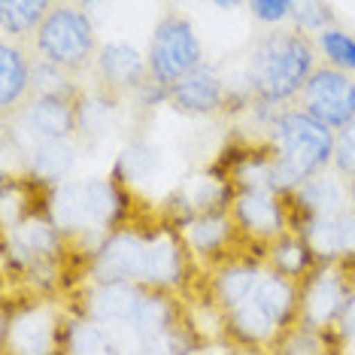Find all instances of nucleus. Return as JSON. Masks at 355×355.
Returning <instances> with one entry per match:
<instances>
[{
	"instance_id": "1",
	"label": "nucleus",
	"mask_w": 355,
	"mask_h": 355,
	"mask_svg": "<svg viewBox=\"0 0 355 355\" xmlns=\"http://www.w3.org/2000/svg\"><path fill=\"white\" fill-rule=\"evenodd\" d=\"M334 131L306 116L304 110L286 112L273 125L277 161L270 164V189H295L316 176L334 158Z\"/></svg>"
},
{
	"instance_id": "2",
	"label": "nucleus",
	"mask_w": 355,
	"mask_h": 355,
	"mask_svg": "<svg viewBox=\"0 0 355 355\" xmlns=\"http://www.w3.org/2000/svg\"><path fill=\"white\" fill-rule=\"evenodd\" d=\"M313 76V46L297 31H277L264 37L252 58L255 92L264 101H288L304 92Z\"/></svg>"
},
{
	"instance_id": "3",
	"label": "nucleus",
	"mask_w": 355,
	"mask_h": 355,
	"mask_svg": "<svg viewBox=\"0 0 355 355\" xmlns=\"http://www.w3.org/2000/svg\"><path fill=\"white\" fill-rule=\"evenodd\" d=\"M37 49L52 67L76 70L94 52V28L76 6H52L37 31Z\"/></svg>"
},
{
	"instance_id": "4",
	"label": "nucleus",
	"mask_w": 355,
	"mask_h": 355,
	"mask_svg": "<svg viewBox=\"0 0 355 355\" xmlns=\"http://www.w3.org/2000/svg\"><path fill=\"white\" fill-rule=\"evenodd\" d=\"M200 67V40L185 19H164L149 46V73L158 85H176Z\"/></svg>"
},
{
	"instance_id": "5",
	"label": "nucleus",
	"mask_w": 355,
	"mask_h": 355,
	"mask_svg": "<svg viewBox=\"0 0 355 355\" xmlns=\"http://www.w3.org/2000/svg\"><path fill=\"white\" fill-rule=\"evenodd\" d=\"M301 107L325 128H346L355 119V79L337 67L313 70L301 92Z\"/></svg>"
},
{
	"instance_id": "6",
	"label": "nucleus",
	"mask_w": 355,
	"mask_h": 355,
	"mask_svg": "<svg viewBox=\"0 0 355 355\" xmlns=\"http://www.w3.org/2000/svg\"><path fill=\"white\" fill-rule=\"evenodd\" d=\"M149 240H140L131 231L112 234L103 243L98 258V277L103 282H131L143 279V264H146Z\"/></svg>"
},
{
	"instance_id": "7",
	"label": "nucleus",
	"mask_w": 355,
	"mask_h": 355,
	"mask_svg": "<svg viewBox=\"0 0 355 355\" xmlns=\"http://www.w3.org/2000/svg\"><path fill=\"white\" fill-rule=\"evenodd\" d=\"M28 128L31 134L40 137V140H64L76 125V112L70 107L67 98H61L58 92L49 94H37L34 103L28 107Z\"/></svg>"
},
{
	"instance_id": "8",
	"label": "nucleus",
	"mask_w": 355,
	"mask_h": 355,
	"mask_svg": "<svg viewBox=\"0 0 355 355\" xmlns=\"http://www.w3.org/2000/svg\"><path fill=\"white\" fill-rule=\"evenodd\" d=\"M306 246L313 252L334 258V255H355V209H340L334 216L313 219Z\"/></svg>"
},
{
	"instance_id": "9",
	"label": "nucleus",
	"mask_w": 355,
	"mask_h": 355,
	"mask_svg": "<svg viewBox=\"0 0 355 355\" xmlns=\"http://www.w3.org/2000/svg\"><path fill=\"white\" fill-rule=\"evenodd\" d=\"M346 304H349L346 301V288L334 270H322L313 277L310 288H306V301H304L306 319H310L313 325H322V322L343 316Z\"/></svg>"
},
{
	"instance_id": "10",
	"label": "nucleus",
	"mask_w": 355,
	"mask_h": 355,
	"mask_svg": "<svg viewBox=\"0 0 355 355\" xmlns=\"http://www.w3.org/2000/svg\"><path fill=\"white\" fill-rule=\"evenodd\" d=\"M140 301H143V295L128 286V282H103L101 288H94L92 301H88V310H92L94 322L122 325V322L134 319Z\"/></svg>"
},
{
	"instance_id": "11",
	"label": "nucleus",
	"mask_w": 355,
	"mask_h": 355,
	"mask_svg": "<svg viewBox=\"0 0 355 355\" xmlns=\"http://www.w3.org/2000/svg\"><path fill=\"white\" fill-rule=\"evenodd\" d=\"M171 101L185 112H213L222 103V85L207 67H198L171 85Z\"/></svg>"
},
{
	"instance_id": "12",
	"label": "nucleus",
	"mask_w": 355,
	"mask_h": 355,
	"mask_svg": "<svg viewBox=\"0 0 355 355\" xmlns=\"http://www.w3.org/2000/svg\"><path fill=\"white\" fill-rule=\"evenodd\" d=\"M98 70H101V79L107 83L110 88H134L140 85L143 79V55L128 43H110L103 46L101 55H98Z\"/></svg>"
},
{
	"instance_id": "13",
	"label": "nucleus",
	"mask_w": 355,
	"mask_h": 355,
	"mask_svg": "<svg viewBox=\"0 0 355 355\" xmlns=\"http://www.w3.org/2000/svg\"><path fill=\"white\" fill-rule=\"evenodd\" d=\"M10 343L19 355H49L52 349V319L46 310L19 313L10 325Z\"/></svg>"
},
{
	"instance_id": "14",
	"label": "nucleus",
	"mask_w": 355,
	"mask_h": 355,
	"mask_svg": "<svg viewBox=\"0 0 355 355\" xmlns=\"http://www.w3.org/2000/svg\"><path fill=\"white\" fill-rule=\"evenodd\" d=\"M31 83H34V70H31L28 55L12 43L0 46V103L3 110H10L15 101H21L28 94Z\"/></svg>"
},
{
	"instance_id": "15",
	"label": "nucleus",
	"mask_w": 355,
	"mask_h": 355,
	"mask_svg": "<svg viewBox=\"0 0 355 355\" xmlns=\"http://www.w3.org/2000/svg\"><path fill=\"white\" fill-rule=\"evenodd\" d=\"M234 213H237L240 225H246V228L255 234H277L282 228L279 207L273 204V198L268 191L246 189L243 195L237 198V204H234Z\"/></svg>"
},
{
	"instance_id": "16",
	"label": "nucleus",
	"mask_w": 355,
	"mask_h": 355,
	"mask_svg": "<svg viewBox=\"0 0 355 355\" xmlns=\"http://www.w3.org/2000/svg\"><path fill=\"white\" fill-rule=\"evenodd\" d=\"M249 301H252L268 319L282 325V322L288 319V313H292L295 295H292V286H288L279 273H258V282H255L252 295H249Z\"/></svg>"
},
{
	"instance_id": "17",
	"label": "nucleus",
	"mask_w": 355,
	"mask_h": 355,
	"mask_svg": "<svg viewBox=\"0 0 355 355\" xmlns=\"http://www.w3.org/2000/svg\"><path fill=\"white\" fill-rule=\"evenodd\" d=\"M52 216L64 231H79V228H92V207H88V189L85 182H70L64 189L55 191V204Z\"/></svg>"
},
{
	"instance_id": "18",
	"label": "nucleus",
	"mask_w": 355,
	"mask_h": 355,
	"mask_svg": "<svg viewBox=\"0 0 355 355\" xmlns=\"http://www.w3.org/2000/svg\"><path fill=\"white\" fill-rule=\"evenodd\" d=\"M52 6L46 0H3L0 3V28L3 34H28V31H40Z\"/></svg>"
},
{
	"instance_id": "19",
	"label": "nucleus",
	"mask_w": 355,
	"mask_h": 355,
	"mask_svg": "<svg viewBox=\"0 0 355 355\" xmlns=\"http://www.w3.org/2000/svg\"><path fill=\"white\" fill-rule=\"evenodd\" d=\"M180 277V252H176L173 240L158 237L149 240L146 246V264H143V282H176Z\"/></svg>"
},
{
	"instance_id": "20",
	"label": "nucleus",
	"mask_w": 355,
	"mask_h": 355,
	"mask_svg": "<svg viewBox=\"0 0 355 355\" xmlns=\"http://www.w3.org/2000/svg\"><path fill=\"white\" fill-rule=\"evenodd\" d=\"M70 167H73V149H70V143H64V140L40 143L34 149V155H31V171L46 182L61 180Z\"/></svg>"
},
{
	"instance_id": "21",
	"label": "nucleus",
	"mask_w": 355,
	"mask_h": 355,
	"mask_svg": "<svg viewBox=\"0 0 355 355\" xmlns=\"http://www.w3.org/2000/svg\"><path fill=\"white\" fill-rule=\"evenodd\" d=\"M340 185H337L331 176H313L301 185V204L313 213V219H322V216H334L340 213Z\"/></svg>"
},
{
	"instance_id": "22",
	"label": "nucleus",
	"mask_w": 355,
	"mask_h": 355,
	"mask_svg": "<svg viewBox=\"0 0 355 355\" xmlns=\"http://www.w3.org/2000/svg\"><path fill=\"white\" fill-rule=\"evenodd\" d=\"M258 273L261 270H255V268H231V270H225L222 273V279H219V295H222V301L231 306H240L243 301H249V295H252V288H255V282H258Z\"/></svg>"
},
{
	"instance_id": "23",
	"label": "nucleus",
	"mask_w": 355,
	"mask_h": 355,
	"mask_svg": "<svg viewBox=\"0 0 355 355\" xmlns=\"http://www.w3.org/2000/svg\"><path fill=\"white\" fill-rule=\"evenodd\" d=\"M319 46L325 52V58L331 61V67L337 70H355V37L343 34V31H322Z\"/></svg>"
},
{
	"instance_id": "24",
	"label": "nucleus",
	"mask_w": 355,
	"mask_h": 355,
	"mask_svg": "<svg viewBox=\"0 0 355 355\" xmlns=\"http://www.w3.org/2000/svg\"><path fill=\"white\" fill-rule=\"evenodd\" d=\"M225 237H228V222H225L222 216H216V213L200 216V219H195L191 222V228H189V240L198 249H204V252L219 249L225 243Z\"/></svg>"
},
{
	"instance_id": "25",
	"label": "nucleus",
	"mask_w": 355,
	"mask_h": 355,
	"mask_svg": "<svg viewBox=\"0 0 355 355\" xmlns=\"http://www.w3.org/2000/svg\"><path fill=\"white\" fill-rule=\"evenodd\" d=\"M12 243L19 249V258L46 255L55 249V234H52V228H46L43 222H34V225L19 228V240H12Z\"/></svg>"
},
{
	"instance_id": "26",
	"label": "nucleus",
	"mask_w": 355,
	"mask_h": 355,
	"mask_svg": "<svg viewBox=\"0 0 355 355\" xmlns=\"http://www.w3.org/2000/svg\"><path fill=\"white\" fill-rule=\"evenodd\" d=\"M85 189H88V207H92L94 225L110 222L112 216H116V209H119V198H116V191H112V185H107V182H85Z\"/></svg>"
},
{
	"instance_id": "27",
	"label": "nucleus",
	"mask_w": 355,
	"mask_h": 355,
	"mask_svg": "<svg viewBox=\"0 0 355 355\" xmlns=\"http://www.w3.org/2000/svg\"><path fill=\"white\" fill-rule=\"evenodd\" d=\"M273 264H277L279 273H288V277H297V273L306 270L310 264V255H306V246H301L297 240H282L273 252Z\"/></svg>"
},
{
	"instance_id": "28",
	"label": "nucleus",
	"mask_w": 355,
	"mask_h": 355,
	"mask_svg": "<svg viewBox=\"0 0 355 355\" xmlns=\"http://www.w3.org/2000/svg\"><path fill=\"white\" fill-rule=\"evenodd\" d=\"M103 349H107V337L101 334L98 325L83 322L70 331V352L73 355H107Z\"/></svg>"
},
{
	"instance_id": "29",
	"label": "nucleus",
	"mask_w": 355,
	"mask_h": 355,
	"mask_svg": "<svg viewBox=\"0 0 355 355\" xmlns=\"http://www.w3.org/2000/svg\"><path fill=\"white\" fill-rule=\"evenodd\" d=\"M331 161H334V167L343 176L355 180V119L346 128H340V134L334 140V158Z\"/></svg>"
},
{
	"instance_id": "30",
	"label": "nucleus",
	"mask_w": 355,
	"mask_h": 355,
	"mask_svg": "<svg viewBox=\"0 0 355 355\" xmlns=\"http://www.w3.org/2000/svg\"><path fill=\"white\" fill-rule=\"evenodd\" d=\"M292 15L301 28H325L328 31V21H331V6L328 3H319V0H306V3H295L292 6Z\"/></svg>"
},
{
	"instance_id": "31",
	"label": "nucleus",
	"mask_w": 355,
	"mask_h": 355,
	"mask_svg": "<svg viewBox=\"0 0 355 355\" xmlns=\"http://www.w3.org/2000/svg\"><path fill=\"white\" fill-rule=\"evenodd\" d=\"M292 6L288 0H255V3H249V10L255 12L258 21H268V25H277V21L288 19L292 15Z\"/></svg>"
},
{
	"instance_id": "32",
	"label": "nucleus",
	"mask_w": 355,
	"mask_h": 355,
	"mask_svg": "<svg viewBox=\"0 0 355 355\" xmlns=\"http://www.w3.org/2000/svg\"><path fill=\"white\" fill-rule=\"evenodd\" d=\"M340 328L346 337H355V295L349 297V304H346L343 316H340Z\"/></svg>"
},
{
	"instance_id": "33",
	"label": "nucleus",
	"mask_w": 355,
	"mask_h": 355,
	"mask_svg": "<svg viewBox=\"0 0 355 355\" xmlns=\"http://www.w3.org/2000/svg\"><path fill=\"white\" fill-rule=\"evenodd\" d=\"M349 200H352V209H355V180H349Z\"/></svg>"
}]
</instances>
